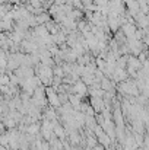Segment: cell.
I'll use <instances>...</instances> for the list:
<instances>
[{"instance_id": "cell-1", "label": "cell", "mask_w": 149, "mask_h": 150, "mask_svg": "<svg viewBox=\"0 0 149 150\" xmlns=\"http://www.w3.org/2000/svg\"><path fill=\"white\" fill-rule=\"evenodd\" d=\"M136 29H138V28L135 26V23H130V22H124V23L121 25V34H123L126 38H129V40H133Z\"/></svg>"}]
</instances>
